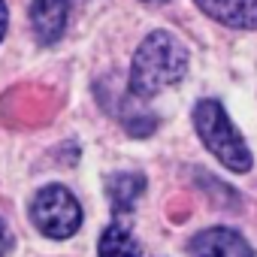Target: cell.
Masks as SVG:
<instances>
[{"label":"cell","instance_id":"cell-1","mask_svg":"<svg viewBox=\"0 0 257 257\" xmlns=\"http://www.w3.org/2000/svg\"><path fill=\"white\" fill-rule=\"evenodd\" d=\"M185 70H188V52L179 43V37H173L170 31H152L140 43L131 61L127 91L137 100H152L164 88L176 85L185 76Z\"/></svg>","mask_w":257,"mask_h":257},{"label":"cell","instance_id":"cell-2","mask_svg":"<svg viewBox=\"0 0 257 257\" xmlns=\"http://www.w3.org/2000/svg\"><path fill=\"white\" fill-rule=\"evenodd\" d=\"M194 127L203 140V146L233 173H248L254 158L242 140V134L236 131V124L230 121V115L224 112V106L218 100H200L194 109Z\"/></svg>","mask_w":257,"mask_h":257},{"label":"cell","instance_id":"cell-3","mask_svg":"<svg viewBox=\"0 0 257 257\" xmlns=\"http://www.w3.org/2000/svg\"><path fill=\"white\" fill-rule=\"evenodd\" d=\"M31 221L49 239H70L82 227V206L64 185H46L31 203Z\"/></svg>","mask_w":257,"mask_h":257},{"label":"cell","instance_id":"cell-4","mask_svg":"<svg viewBox=\"0 0 257 257\" xmlns=\"http://www.w3.org/2000/svg\"><path fill=\"white\" fill-rule=\"evenodd\" d=\"M191 257H254L248 239L230 227H209L188 242Z\"/></svg>","mask_w":257,"mask_h":257},{"label":"cell","instance_id":"cell-5","mask_svg":"<svg viewBox=\"0 0 257 257\" xmlns=\"http://www.w3.org/2000/svg\"><path fill=\"white\" fill-rule=\"evenodd\" d=\"M70 0H34L31 4V25L34 37L43 46H55L67 31Z\"/></svg>","mask_w":257,"mask_h":257},{"label":"cell","instance_id":"cell-6","mask_svg":"<svg viewBox=\"0 0 257 257\" xmlns=\"http://www.w3.org/2000/svg\"><path fill=\"white\" fill-rule=\"evenodd\" d=\"M218 25L236 31H257V0H194Z\"/></svg>","mask_w":257,"mask_h":257},{"label":"cell","instance_id":"cell-7","mask_svg":"<svg viewBox=\"0 0 257 257\" xmlns=\"http://www.w3.org/2000/svg\"><path fill=\"white\" fill-rule=\"evenodd\" d=\"M106 188H109V203H112V209H115L121 218H127V212L137 206L140 194L146 191V179H143L140 173H115Z\"/></svg>","mask_w":257,"mask_h":257},{"label":"cell","instance_id":"cell-8","mask_svg":"<svg viewBox=\"0 0 257 257\" xmlns=\"http://www.w3.org/2000/svg\"><path fill=\"white\" fill-rule=\"evenodd\" d=\"M97 254L100 257H143V248L124 224H112V227L103 230Z\"/></svg>","mask_w":257,"mask_h":257},{"label":"cell","instance_id":"cell-9","mask_svg":"<svg viewBox=\"0 0 257 257\" xmlns=\"http://www.w3.org/2000/svg\"><path fill=\"white\" fill-rule=\"evenodd\" d=\"M13 248H16V236H13L10 224H7L4 218H0V257H7Z\"/></svg>","mask_w":257,"mask_h":257},{"label":"cell","instance_id":"cell-10","mask_svg":"<svg viewBox=\"0 0 257 257\" xmlns=\"http://www.w3.org/2000/svg\"><path fill=\"white\" fill-rule=\"evenodd\" d=\"M7 25H10V13H7V4L0 0V40L7 37Z\"/></svg>","mask_w":257,"mask_h":257},{"label":"cell","instance_id":"cell-11","mask_svg":"<svg viewBox=\"0 0 257 257\" xmlns=\"http://www.w3.org/2000/svg\"><path fill=\"white\" fill-rule=\"evenodd\" d=\"M143 4H167V0H143Z\"/></svg>","mask_w":257,"mask_h":257}]
</instances>
